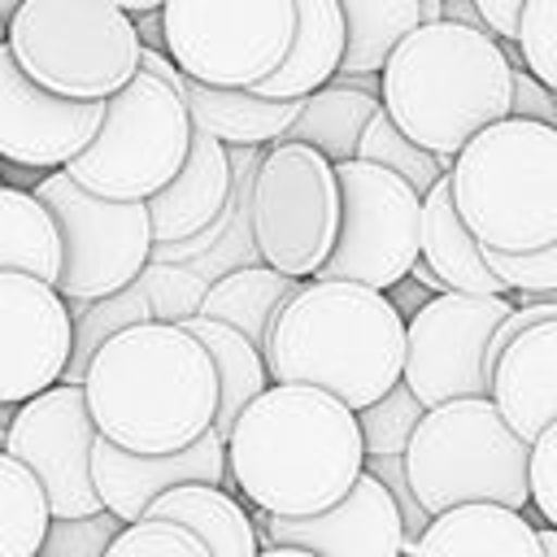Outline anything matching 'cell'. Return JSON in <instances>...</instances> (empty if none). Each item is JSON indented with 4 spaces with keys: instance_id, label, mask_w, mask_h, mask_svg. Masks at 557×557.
I'll use <instances>...</instances> for the list:
<instances>
[{
    "instance_id": "cell-1",
    "label": "cell",
    "mask_w": 557,
    "mask_h": 557,
    "mask_svg": "<svg viewBox=\"0 0 557 557\" xmlns=\"http://www.w3.org/2000/svg\"><path fill=\"white\" fill-rule=\"evenodd\" d=\"M226 466L252 509L309 518L366 474L357 409L309 383H270L231 426Z\"/></svg>"
},
{
    "instance_id": "cell-2",
    "label": "cell",
    "mask_w": 557,
    "mask_h": 557,
    "mask_svg": "<svg viewBox=\"0 0 557 557\" xmlns=\"http://www.w3.org/2000/svg\"><path fill=\"white\" fill-rule=\"evenodd\" d=\"M104 440L131 453H178L213 431L222 383L209 348L183 322H139L113 335L83 379Z\"/></svg>"
},
{
    "instance_id": "cell-3",
    "label": "cell",
    "mask_w": 557,
    "mask_h": 557,
    "mask_svg": "<svg viewBox=\"0 0 557 557\" xmlns=\"http://www.w3.org/2000/svg\"><path fill=\"white\" fill-rule=\"evenodd\" d=\"M265 366L274 383H309L366 409L405 379V318L379 287L305 278L270 326Z\"/></svg>"
},
{
    "instance_id": "cell-4",
    "label": "cell",
    "mask_w": 557,
    "mask_h": 557,
    "mask_svg": "<svg viewBox=\"0 0 557 557\" xmlns=\"http://www.w3.org/2000/svg\"><path fill=\"white\" fill-rule=\"evenodd\" d=\"M379 78L392 122L448 161H457L483 126L513 113V61L505 44L448 17L409 30Z\"/></svg>"
},
{
    "instance_id": "cell-5",
    "label": "cell",
    "mask_w": 557,
    "mask_h": 557,
    "mask_svg": "<svg viewBox=\"0 0 557 557\" xmlns=\"http://www.w3.org/2000/svg\"><path fill=\"white\" fill-rule=\"evenodd\" d=\"M453 200L483 248L535 252L557 244V126L500 117L453 161Z\"/></svg>"
},
{
    "instance_id": "cell-6",
    "label": "cell",
    "mask_w": 557,
    "mask_h": 557,
    "mask_svg": "<svg viewBox=\"0 0 557 557\" xmlns=\"http://www.w3.org/2000/svg\"><path fill=\"white\" fill-rule=\"evenodd\" d=\"M409 483L426 513L457 505H531V444L505 422L492 396H466L426 409L409 448Z\"/></svg>"
},
{
    "instance_id": "cell-7",
    "label": "cell",
    "mask_w": 557,
    "mask_h": 557,
    "mask_svg": "<svg viewBox=\"0 0 557 557\" xmlns=\"http://www.w3.org/2000/svg\"><path fill=\"white\" fill-rule=\"evenodd\" d=\"M4 44L39 87L70 100H109L144 57L135 17L109 0H22Z\"/></svg>"
},
{
    "instance_id": "cell-8",
    "label": "cell",
    "mask_w": 557,
    "mask_h": 557,
    "mask_svg": "<svg viewBox=\"0 0 557 557\" xmlns=\"http://www.w3.org/2000/svg\"><path fill=\"white\" fill-rule=\"evenodd\" d=\"M196 139L187 96L139 70L104 100L96 139L65 165L74 183L109 200H152L183 170Z\"/></svg>"
},
{
    "instance_id": "cell-9",
    "label": "cell",
    "mask_w": 557,
    "mask_h": 557,
    "mask_svg": "<svg viewBox=\"0 0 557 557\" xmlns=\"http://www.w3.org/2000/svg\"><path fill=\"white\" fill-rule=\"evenodd\" d=\"M339 174L335 161L309 144L274 139L252 183V239L261 261L292 274L318 278L339 239Z\"/></svg>"
},
{
    "instance_id": "cell-10",
    "label": "cell",
    "mask_w": 557,
    "mask_h": 557,
    "mask_svg": "<svg viewBox=\"0 0 557 557\" xmlns=\"http://www.w3.org/2000/svg\"><path fill=\"white\" fill-rule=\"evenodd\" d=\"M165 52L209 87H257L296 39V0H165Z\"/></svg>"
},
{
    "instance_id": "cell-11",
    "label": "cell",
    "mask_w": 557,
    "mask_h": 557,
    "mask_svg": "<svg viewBox=\"0 0 557 557\" xmlns=\"http://www.w3.org/2000/svg\"><path fill=\"white\" fill-rule=\"evenodd\" d=\"M35 196L52 209L61 231V278L65 300H100L139 278L157 239L148 200H109L74 183L65 170H48Z\"/></svg>"
},
{
    "instance_id": "cell-12",
    "label": "cell",
    "mask_w": 557,
    "mask_h": 557,
    "mask_svg": "<svg viewBox=\"0 0 557 557\" xmlns=\"http://www.w3.org/2000/svg\"><path fill=\"white\" fill-rule=\"evenodd\" d=\"M339 239L318 278L396 287L422 257V191L374 161H339Z\"/></svg>"
},
{
    "instance_id": "cell-13",
    "label": "cell",
    "mask_w": 557,
    "mask_h": 557,
    "mask_svg": "<svg viewBox=\"0 0 557 557\" xmlns=\"http://www.w3.org/2000/svg\"><path fill=\"white\" fill-rule=\"evenodd\" d=\"M518 305L509 296H470L435 292L405 322V383L413 396L435 409L466 396H492L487 348L500 322Z\"/></svg>"
},
{
    "instance_id": "cell-14",
    "label": "cell",
    "mask_w": 557,
    "mask_h": 557,
    "mask_svg": "<svg viewBox=\"0 0 557 557\" xmlns=\"http://www.w3.org/2000/svg\"><path fill=\"white\" fill-rule=\"evenodd\" d=\"M96 440L100 426L87 409L83 383H57L35 400L17 405L4 448L39 479L52 518H87L104 509L91 470Z\"/></svg>"
},
{
    "instance_id": "cell-15",
    "label": "cell",
    "mask_w": 557,
    "mask_h": 557,
    "mask_svg": "<svg viewBox=\"0 0 557 557\" xmlns=\"http://www.w3.org/2000/svg\"><path fill=\"white\" fill-rule=\"evenodd\" d=\"M74 352L70 300L22 270H0V405H26L65 379Z\"/></svg>"
},
{
    "instance_id": "cell-16",
    "label": "cell",
    "mask_w": 557,
    "mask_h": 557,
    "mask_svg": "<svg viewBox=\"0 0 557 557\" xmlns=\"http://www.w3.org/2000/svg\"><path fill=\"white\" fill-rule=\"evenodd\" d=\"M104 100H70L39 87L0 44V161L65 170L100 131Z\"/></svg>"
},
{
    "instance_id": "cell-17",
    "label": "cell",
    "mask_w": 557,
    "mask_h": 557,
    "mask_svg": "<svg viewBox=\"0 0 557 557\" xmlns=\"http://www.w3.org/2000/svg\"><path fill=\"white\" fill-rule=\"evenodd\" d=\"M261 544H292L318 557H405V518L392 492L366 470L344 500L309 518L252 509Z\"/></svg>"
},
{
    "instance_id": "cell-18",
    "label": "cell",
    "mask_w": 557,
    "mask_h": 557,
    "mask_svg": "<svg viewBox=\"0 0 557 557\" xmlns=\"http://www.w3.org/2000/svg\"><path fill=\"white\" fill-rule=\"evenodd\" d=\"M91 470H96L104 509H113L122 522H139L148 513V505L170 487H183V483L226 487V479H231L226 435H218V431L200 435L191 448H178V453H131L100 435L96 453H91Z\"/></svg>"
},
{
    "instance_id": "cell-19",
    "label": "cell",
    "mask_w": 557,
    "mask_h": 557,
    "mask_svg": "<svg viewBox=\"0 0 557 557\" xmlns=\"http://www.w3.org/2000/svg\"><path fill=\"white\" fill-rule=\"evenodd\" d=\"M492 400L527 444L557 422V318L531 322L509 339L492 370Z\"/></svg>"
},
{
    "instance_id": "cell-20",
    "label": "cell",
    "mask_w": 557,
    "mask_h": 557,
    "mask_svg": "<svg viewBox=\"0 0 557 557\" xmlns=\"http://www.w3.org/2000/svg\"><path fill=\"white\" fill-rule=\"evenodd\" d=\"M231 196V157L226 144L196 131L191 152L183 161V170L174 174V183H165L152 200V239L157 244H183L200 231H209L218 222V213L226 209Z\"/></svg>"
},
{
    "instance_id": "cell-21",
    "label": "cell",
    "mask_w": 557,
    "mask_h": 557,
    "mask_svg": "<svg viewBox=\"0 0 557 557\" xmlns=\"http://www.w3.org/2000/svg\"><path fill=\"white\" fill-rule=\"evenodd\" d=\"M422 261L435 270V278L444 283V292L509 296V283L487 265V248L461 222L448 174L422 196Z\"/></svg>"
},
{
    "instance_id": "cell-22",
    "label": "cell",
    "mask_w": 557,
    "mask_h": 557,
    "mask_svg": "<svg viewBox=\"0 0 557 557\" xmlns=\"http://www.w3.org/2000/svg\"><path fill=\"white\" fill-rule=\"evenodd\" d=\"M413 557H544V540L522 509L479 500L435 513Z\"/></svg>"
},
{
    "instance_id": "cell-23",
    "label": "cell",
    "mask_w": 557,
    "mask_h": 557,
    "mask_svg": "<svg viewBox=\"0 0 557 557\" xmlns=\"http://www.w3.org/2000/svg\"><path fill=\"white\" fill-rule=\"evenodd\" d=\"M348 52V22L339 0H296V39L283 65L261 78L252 91L278 96V100H305L335 83Z\"/></svg>"
},
{
    "instance_id": "cell-24",
    "label": "cell",
    "mask_w": 557,
    "mask_h": 557,
    "mask_svg": "<svg viewBox=\"0 0 557 557\" xmlns=\"http://www.w3.org/2000/svg\"><path fill=\"white\" fill-rule=\"evenodd\" d=\"M183 96H187L196 131H205L222 144H235V148H257V144L283 139L305 109V100L261 96L252 87H209L196 78L183 83Z\"/></svg>"
},
{
    "instance_id": "cell-25",
    "label": "cell",
    "mask_w": 557,
    "mask_h": 557,
    "mask_svg": "<svg viewBox=\"0 0 557 557\" xmlns=\"http://www.w3.org/2000/svg\"><path fill=\"white\" fill-rule=\"evenodd\" d=\"M144 518H170L178 527H187L196 540H205V548L213 557H261V531L252 522V513L213 483H183L161 492Z\"/></svg>"
},
{
    "instance_id": "cell-26",
    "label": "cell",
    "mask_w": 557,
    "mask_h": 557,
    "mask_svg": "<svg viewBox=\"0 0 557 557\" xmlns=\"http://www.w3.org/2000/svg\"><path fill=\"white\" fill-rule=\"evenodd\" d=\"M300 287H305V278H292V274H283V270H274L265 261L261 265H244V270H231L218 283H209L200 318H213V322H226V326L244 331L265 352L270 326L278 322V313L287 309V300Z\"/></svg>"
},
{
    "instance_id": "cell-27",
    "label": "cell",
    "mask_w": 557,
    "mask_h": 557,
    "mask_svg": "<svg viewBox=\"0 0 557 557\" xmlns=\"http://www.w3.org/2000/svg\"><path fill=\"white\" fill-rule=\"evenodd\" d=\"M0 270H22L57 287L61 278V231L52 209L22 187L0 183Z\"/></svg>"
},
{
    "instance_id": "cell-28",
    "label": "cell",
    "mask_w": 557,
    "mask_h": 557,
    "mask_svg": "<svg viewBox=\"0 0 557 557\" xmlns=\"http://www.w3.org/2000/svg\"><path fill=\"white\" fill-rule=\"evenodd\" d=\"M379 109H383V100L374 91L326 83L322 91L305 96V109H300V117L292 122V131L283 139L309 144V148H318L322 157H331L339 165V161H352L357 157L361 135H366V126H370V117Z\"/></svg>"
},
{
    "instance_id": "cell-29",
    "label": "cell",
    "mask_w": 557,
    "mask_h": 557,
    "mask_svg": "<svg viewBox=\"0 0 557 557\" xmlns=\"http://www.w3.org/2000/svg\"><path fill=\"white\" fill-rule=\"evenodd\" d=\"M183 326L209 348V357H213V366H218L222 405H218L213 431H218V435H231L235 418L274 383V379H270V366H265V352H261L244 331H235V326H226V322H213V318H191V322H183Z\"/></svg>"
},
{
    "instance_id": "cell-30",
    "label": "cell",
    "mask_w": 557,
    "mask_h": 557,
    "mask_svg": "<svg viewBox=\"0 0 557 557\" xmlns=\"http://www.w3.org/2000/svg\"><path fill=\"white\" fill-rule=\"evenodd\" d=\"M348 22V52L339 74H379L392 48L422 26V0H339Z\"/></svg>"
},
{
    "instance_id": "cell-31",
    "label": "cell",
    "mask_w": 557,
    "mask_h": 557,
    "mask_svg": "<svg viewBox=\"0 0 557 557\" xmlns=\"http://www.w3.org/2000/svg\"><path fill=\"white\" fill-rule=\"evenodd\" d=\"M70 313H74V352H70L61 383H83L87 366L113 335H122L139 322H152V305L139 283H131L113 296H100V300H70Z\"/></svg>"
},
{
    "instance_id": "cell-32",
    "label": "cell",
    "mask_w": 557,
    "mask_h": 557,
    "mask_svg": "<svg viewBox=\"0 0 557 557\" xmlns=\"http://www.w3.org/2000/svg\"><path fill=\"white\" fill-rule=\"evenodd\" d=\"M52 509L39 479L0 448V557H39Z\"/></svg>"
},
{
    "instance_id": "cell-33",
    "label": "cell",
    "mask_w": 557,
    "mask_h": 557,
    "mask_svg": "<svg viewBox=\"0 0 557 557\" xmlns=\"http://www.w3.org/2000/svg\"><path fill=\"white\" fill-rule=\"evenodd\" d=\"M357 157H361V161H374V165H383V170H392V174H400V178L413 183L422 196L453 170L448 157H435V152H426L422 144H413V139L392 122L387 109H379V113L370 117Z\"/></svg>"
},
{
    "instance_id": "cell-34",
    "label": "cell",
    "mask_w": 557,
    "mask_h": 557,
    "mask_svg": "<svg viewBox=\"0 0 557 557\" xmlns=\"http://www.w3.org/2000/svg\"><path fill=\"white\" fill-rule=\"evenodd\" d=\"M422 418H426V405L400 379L383 400L357 409V422H361V435H366V457H405Z\"/></svg>"
},
{
    "instance_id": "cell-35",
    "label": "cell",
    "mask_w": 557,
    "mask_h": 557,
    "mask_svg": "<svg viewBox=\"0 0 557 557\" xmlns=\"http://www.w3.org/2000/svg\"><path fill=\"white\" fill-rule=\"evenodd\" d=\"M152 305V322H191L200 318V305H205V292L209 283H200L191 270L183 265H161V261H148L135 278Z\"/></svg>"
},
{
    "instance_id": "cell-36",
    "label": "cell",
    "mask_w": 557,
    "mask_h": 557,
    "mask_svg": "<svg viewBox=\"0 0 557 557\" xmlns=\"http://www.w3.org/2000/svg\"><path fill=\"white\" fill-rule=\"evenodd\" d=\"M104 557H213L205 540H196L187 527L170 518H139L126 522L122 535L109 544Z\"/></svg>"
},
{
    "instance_id": "cell-37",
    "label": "cell",
    "mask_w": 557,
    "mask_h": 557,
    "mask_svg": "<svg viewBox=\"0 0 557 557\" xmlns=\"http://www.w3.org/2000/svg\"><path fill=\"white\" fill-rule=\"evenodd\" d=\"M122 518L113 509L87 513V518H52L39 557H104L109 544L122 535Z\"/></svg>"
},
{
    "instance_id": "cell-38",
    "label": "cell",
    "mask_w": 557,
    "mask_h": 557,
    "mask_svg": "<svg viewBox=\"0 0 557 557\" xmlns=\"http://www.w3.org/2000/svg\"><path fill=\"white\" fill-rule=\"evenodd\" d=\"M487 265L509 283L513 305L544 300L557 292V244L535 248V252H496L487 248Z\"/></svg>"
},
{
    "instance_id": "cell-39",
    "label": "cell",
    "mask_w": 557,
    "mask_h": 557,
    "mask_svg": "<svg viewBox=\"0 0 557 557\" xmlns=\"http://www.w3.org/2000/svg\"><path fill=\"white\" fill-rule=\"evenodd\" d=\"M518 52L527 70L557 91V0H527L518 17Z\"/></svg>"
},
{
    "instance_id": "cell-40",
    "label": "cell",
    "mask_w": 557,
    "mask_h": 557,
    "mask_svg": "<svg viewBox=\"0 0 557 557\" xmlns=\"http://www.w3.org/2000/svg\"><path fill=\"white\" fill-rule=\"evenodd\" d=\"M531 505L544 527H557V422L531 440Z\"/></svg>"
},
{
    "instance_id": "cell-41",
    "label": "cell",
    "mask_w": 557,
    "mask_h": 557,
    "mask_svg": "<svg viewBox=\"0 0 557 557\" xmlns=\"http://www.w3.org/2000/svg\"><path fill=\"white\" fill-rule=\"evenodd\" d=\"M505 52H509V61H513V117H531V122L557 126V91H553L548 83H540V78L527 70L518 44H505Z\"/></svg>"
},
{
    "instance_id": "cell-42",
    "label": "cell",
    "mask_w": 557,
    "mask_h": 557,
    "mask_svg": "<svg viewBox=\"0 0 557 557\" xmlns=\"http://www.w3.org/2000/svg\"><path fill=\"white\" fill-rule=\"evenodd\" d=\"M474 4L500 44H518V17H522L527 0H474Z\"/></svg>"
},
{
    "instance_id": "cell-43",
    "label": "cell",
    "mask_w": 557,
    "mask_h": 557,
    "mask_svg": "<svg viewBox=\"0 0 557 557\" xmlns=\"http://www.w3.org/2000/svg\"><path fill=\"white\" fill-rule=\"evenodd\" d=\"M135 26H139L144 48H161V52H165V22H161V9H157V13H139Z\"/></svg>"
},
{
    "instance_id": "cell-44",
    "label": "cell",
    "mask_w": 557,
    "mask_h": 557,
    "mask_svg": "<svg viewBox=\"0 0 557 557\" xmlns=\"http://www.w3.org/2000/svg\"><path fill=\"white\" fill-rule=\"evenodd\" d=\"M109 4H117V9L131 13V17H139V13H157L165 0H109Z\"/></svg>"
},
{
    "instance_id": "cell-45",
    "label": "cell",
    "mask_w": 557,
    "mask_h": 557,
    "mask_svg": "<svg viewBox=\"0 0 557 557\" xmlns=\"http://www.w3.org/2000/svg\"><path fill=\"white\" fill-rule=\"evenodd\" d=\"M409 278H418V283H422V287H431V292H444V283L435 278V270H431L422 257H418V265H413V274H409Z\"/></svg>"
},
{
    "instance_id": "cell-46",
    "label": "cell",
    "mask_w": 557,
    "mask_h": 557,
    "mask_svg": "<svg viewBox=\"0 0 557 557\" xmlns=\"http://www.w3.org/2000/svg\"><path fill=\"white\" fill-rule=\"evenodd\" d=\"M261 557H318V553H309V548H292V544H265Z\"/></svg>"
},
{
    "instance_id": "cell-47",
    "label": "cell",
    "mask_w": 557,
    "mask_h": 557,
    "mask_svg": "<svg viewBox=\"0 0 557 557\" xmlns=\"http://www.w3.org/2000/svg\"><path fill=\"white\" fill-rule=\"evenodd\" d=\"M540 540H544V557H557V527H540Z\"/></svg>"
},
{
    "instance_id": "cell-48",
    "label": "cell",
    "mask_w": 557,
    "mask_h": 557,
    "mask_svg": "<svg viewBox=\"0 0 557 557\" xmlns=\"http://www.w3.org/2000/svg\"><path fill=\"white\" fill-rule=\"evenodd\" d=\"M13 413H17V405H0V426H9V422H13Z\"/></svg>"
},
{
    "instance_id": "cell-49",
    "label": "cell",
    "mask_w": 557,
    "mask_h": 557,
    "mask_svg": "<svg viewBox=\"0 0 557 557\" xmlns=\"http://www.w3.org/2000/svg\"><path fill=\"white\" fill-rule=\"evenodd\" d=\"M4 444H9V426H0V448H4Z\"/></svg>"
},
{
    "instance_id": "cell-50",
    "label": "cell",
    "mask_w": 557,
    "mask_h": 557,
    "mask_svg": "<svg viewBox=\"0 0 557 557\" xmlns=\"http://www.w3.org/2000/svg\"><path fill=\"white\" fill-rule=\"evenodd\" d=\"M4 30H9V22H4V17H0V35H4Z\"/></svg>"
},
{
    "instance_id": "cell-51",
    "label": "cell",
    "mask_w": 557,
    "mask_h": 557,
    "mask_svg": "<svg viewBox=\"0 0 557 557\" xmlns=\"http://www.w3.org/2000/svg\"><path fill=\"white\" fill-rule=\"evenodd\" d=\"M544 300H557V292H553V296H544Z\"/></svg>"
},
{
    "instance_id": "cell-52",
    "label": "cell",
    "mask_w": 557,
    "mask_h": 557,
    "mask_svg": "<svg viewBox=\"0 0 557 557\" xmlns=\"http://www.w3.org/2000/svg\"><path fill=\"white\" fill-rule=\"evenodd\" d=\"M0 44H4V35H0Z\"/></svg>"
},
{
    "instance_id": "cell-53",
    "label": "cell",
    "mask_w": 557,
    "mask_h": 557,
    "mask_svg": "<svg viewBox=\"0 0 557 557\" xmlns=\"http://www.w3.org/2000/svg\"><path fill=\"white\" fill-rule=\"evenodd\" d=\"M0 183H4V178H0Z\"/></svg>"
}]
</instances>
